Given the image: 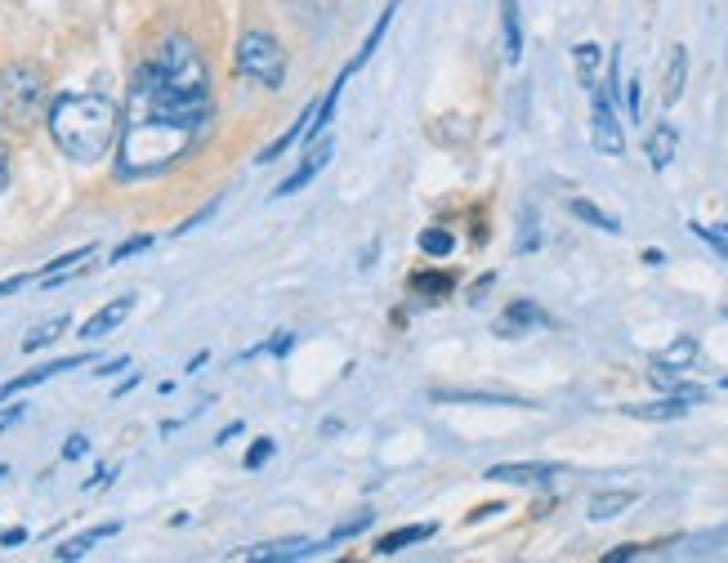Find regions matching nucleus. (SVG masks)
<instances>
[{
  "label": "nucleus",
  "instance_id": "obj_23",
  "mask_svg": "<svg viewBox=\"0 0 728 563\" xmlns=\"http://www.w3.org/2000/svg\"><path fill=\"white\" fill-rule=\"evenodd\" d=\"M407 286L420 295V300H447V295H452V286H456V278H452V273H411Z\"/></svg>",
  "mask_w": 728,
  "mask_h": 563
},
{
  "label": "nucleus",
  "instance_id": "obj_18",
  "mask_svg": "<svg viewBox=\"0 0 728 563\" xmlns=\"http://www.w3.org/2000/svg\"><path fill=\"white\" fill-rule=\"evenodd\" d=\"M85 362V353H72V358H59V362H45V367H36V371H27V376H18V380H9L0 394H23V389H32V385H41V380H50V376H59V371H72V367H81Z\"/></svg>",
  "mask_w": 728,
  "mask_h": 563
},
{
  "label": "nucleus",
  "instance_id": "obj_40",
  "mask_svg": "<svg viewBox=\"0 0 728 563\" xmlns=\"http://www.w3.org/2000/svg\"><path fill=\"white\" fill-rule=\"evenodd\" d=\"M0 479H5V465H0Z\"/></svg>",
  "mask_w": 728,
  "mask_h": 563
},
{
  "label": "nucleus",
  "instance_id": "obj_27",
  "mask_svg": "<svg viewBox=\"0 0 728 563\" xmlns=\"http://www.w3.org/2000/svg\"><path fill=\"white\" fill-rule=\"evenodd\" d=\"M693 358H697V340L693 336H679L670 349H662L653 362H662V367H675V371H684V367H693Z\"/></svg>",
  "mask_w": 728,
  "mask_h": 563
},
{
  "label": "nucleus",
  "instance_id": "obj_7",
  "mask_svg": "<svg viewBox=\"0 0 728 563\" xmlns=\"http://www.w3.org/2000/svg\"><path fill=\"white\" fill-rule=\"evenodd\" d=\"M697 398H702V389L684 385V389H675V394L657 398V403H626V407H621V416H630V421H653V425L679 421V416L688 412V403H697Z\"/></svg>",
  "mask_w": 728,
  "mask_h": 563
},
{
  "label": "nucleus",
  "instance_id": "obj_6",
  "mask_svg": "<svg viewBox=\"0 0 728 563\" xmlns=\"http://www.w3.org/2000/svg\"><path fill=\"white\" fill-rule=\"evenodd\" d=\"M590 139L603 157H621L626 152V130L617 121V108H612V94L608 90H590Z\"/></svg>",
  "mask_w": 728,
  "mask_h": 563
},
{
  "label": "nucleus",
  "instance_id": "obj_4",
  "mask_svg": "<svg viewBox=\"0 0 728 563\" xmlns=\"http://www.w3.org/2000/svg\"><path fill=\"white\" fill-rule=\"evenodd\" d=\"M50 112V85L36 63H9L0 72V126L32 130Z\"/></svg>",
  "mask_w": 728,
  "mask_h": 563
},
{
  "label": "nucleus",
  "instance_id": "obj_14",
  "mask_svg": "<svg viewBox=\"0 0 728 563\" xmlns=\"http://www.w3.org/2000/svg\"><path fill=\"white\" fill-rule=\"evenodd\" d=\"M675 157H679V130L670 121H657L648 130V161H653V170H666Z\"/></svg>",
  "mask_w": 728,
  "mask_h": 563
},
{
  "label": "nucleus",
  "instance_id": "obj_2",
  "mask_svg": "<svg viewBox=\"0 0 728 563\" xmlns=\"http://www.w3.org/2000/svg\"><path fill=\"white\" fill-rule=\"evenodd\" d=\"M117 139H121L117 175L143 179V175H157V170L175 166L179 157H188L201 135L197 130H184V126H170V121H161V117H148V112H130V121L121 117Z\"/></svg>",
  "mask_w": 728,
  "mask_h": 563
},
{
  "label": "nucleus",
  "instance_id": "obj_21",
  "mask_svg": "<svg viewBox=\"0 0 728 563\" xmlns=\"http://www.w3.org/2000/svg\"><path fill=\"white\" fill-rule=\"evenodd\" d=\"M572 63H577V81L586 85V90H595V85H599V68H603V45L581 41L577 50H572Z\"/></svg>",
  "mask_w": 728,
  "mask_h": 563
},
{
  "label": "nucleus",
  "instance_id": "obj_34",
  "mask_svg": "<svg viewBox=\"0 0 728 563\" xmlns=\"http://www.w3.org/2000/svg\"><path fill=\"white\" fill-rule=\"evenodd\" d=\"M367 523H371V514H358V519L340 523V528H335V541H344V537H358V532L367 528Z\"/></svg>",
  "mask_w": 728,
  "mask_h": 563
},
{
  "label": "nucleus",
  "instance_id": "obj_3",
  "mask_svg": "<svg viewBox=\"0 0 728 563\" xmlns=\"http://www.w3.org/2000/svg\"><path fill=\"white\" fill-rule=\"evenodd\" d=\"M148 81L166 94H179V99H210V72H206V59L188 36H166L161 50L143 63Z\"/></svg>",
  "mask_w": 728,
  "mask_h": 563
},
{
  "label": "nucleus",
  "instance_id": "obj_9",
  "mask_svg": "<svg viewBox=\"0 0 728 563\" xmlns=\"http://www.w3.org/2000/svg\"><path fill=\"white\" fill-rule=\"evenodd\" d=\"M331 157H335V143H331V139H322V143H318V148H313V152H304V166L295 170L291 179H282V184H277V193H273V197H295V193H300V188H309L313 179H318L322 170L331 166Z\"/></svg>",
  "mask_w": 728,
  "mask_h": 563
},
{
  "label": "nucleus",
  "instance_id": "obj_39",
  "mask_svg": "<svg viewBox=\"0 0 728 563\" xmlns=\"http://www.w3.org/2000/svg\"><path fill=\"white\" fill-rule=\"evenodd\" d=\"M492 282H496L492 273H487V278H478V282H474V291H469V295H474V304H478V295H483V291H487V286H492Z\"/></svg>",
  "mask_w": 728,
  "mask_h": 563
},
{
  "label": "nucleus",
  "instance_id": "obj_37",
  "mask_svg": "<svg viewBox=\"0 0 728 563\" xmlns=\"http://www.w3.org/2000/svg\"><path fill=\"white\" fill-rule=\"evenodd\" d=\"M23 541H27V532H23V528H9L5 537H0V546H23Z\"/></svg>",
  "mask_w": 728,
  "mask_h": 563
},
{
  "label": "nucleus",
  "instance_id": "obj_22",
  "mask_svg": "<svg viewBox=\"0 0 728 563\" xmlns=\"http://www.w3.org/2000/svg\"><path fill=\"white\" fill-rule=\"evenodd\" d=\"M568 211L577 215L581 224H590V228H603V233H621V219L608 215V211H603V206H595V202H586V197H572Z\"/></svg>",
  "mask_w": 728,
  "mask_h": 563
},
{
  "label": "nucleus",
  "instance_id": "obj_12",
  "mask_svg": "<svg viewBox=\"0 0 728 563\" xmlns=\"http://www.w3.org/2000/svg\"><path fill=\"white\" fill-rule=\"evenodd\" d=\"M130 309H134V295H117V300H108L90 322H81V340H99V336H108V331H117L121 322L130 318Z\"/></svg>",
  "mask_w": 728,
  "mask_h": 563
},
{
  "label": "nucleus",
  "instance_id": "obj_36",
  "mask_svg": "<svg viewBox=\"0 0 728 563\" xmlns=\"http://www.w3.org/2000/svg\"><path fill=\"white\" fill-rule=\"evenodd\" d=\"M9 179H14V166H9V148L0 143V193L9 188Z\"/></svg>",
  "mask_w": 728,
  "mask_h": 563
},
{
  "label": "nucleus",
  "instance_id": "obj_24",
  "mask_svg": "<svg viewBox=\"0 0 728 563\" xmlns=\"http://www.w3.org/2000/svg\"><path fill=\"white\" fill-rule=\"evenodd\" d=\"M429 135H434V143H469V135H474V121L469 117H438L434 126H429Z\"/></svg>",
  "mask_w": 728,
  "mask_h": 563
},
{
  "label": "nucleus",
  "instance_id": "obj_15",
  "mask_svg": "<svg viewBox=\"0 0 728 563\" xmlns=\"http://www.w3.org/2000/svg\"><path fill=\"white\" fill-rule=\"evenodd\" d=\"M501 36H505V63L523 59V18L519 0H501Z\"/></svg>",
  "mask_w": 728,
  "mask_h": 563
},
{
  "label": "nucleus",
  "instance_id": "obj_17",
  "mask_svg": "<svg viewBox=\"0 0 728 563\" xmlns=\"http://www.w3.org/2000/svg\"><path fill=\"white\" fill-rule=\"evenodd\" d=\"M318 550H322L318 541H268V546L242 550V559H309Z\"/></svg>",
  "mask_w": 728,
  "mask_h": 563
},
{
  "label": "nucleus",
  "instance_id": "obj_32",
  "mask_svg": "<svg viewBox=\"0 0 728 563\" xmlns=\"http://www.w3.org/2000/svg\"><path fill=\"white\" fill-rule=\"evenodd\" d=\"M653 546H617V550H608L603 555V563H621V559H639V555H648Z\"/></svg>",
  "mask_w": 728,
  "mask_h": 563
},
{
  "label": "nucleus",
  "instance_id": "obj_10",
  "mask_svg": "<svg viewBox=\"0 0 728 563\" xmlns=\"http://www.w3.org/2000/svg\"><path fill=\"white\" fill-rule=\"evenodd\" d=\"M532 327H545V313L536 309V300H514L510 309L496 318V336L501 340H514V336H528Z\"/></svg>",
  "mask_w": 728,
  "mask_h": 563
},
{
  "label": "nucleus",
  "instance_id": "obj_26",
  "mask_svg": "<svg viewBox=\"0 0 728 563\" xmlns=\"http://www.w3.org/2000/svg\"><path fill=\"white\" fill-rule=\"evenodd\" d=\"M67 327H72V318H67V313H59V318H50V322H45V327H36V331H32V336H27V340H23V353H36V349L54 345V340H59V336H63V331H67Z\"/></svg>",
  "mask_w": 728,
  "mask_h": 563
},
{
  "label": "nucleus",
  "instance_id": "obj_11",
  "mask_svg": "<svg viewBox=\"0 0 728 563\" xmlns=\"http://www.w3.org/2000/svg\"><path fill=\"white\" fill-rule=\"evenodd\" d=\"M684 85H688V45H670L662 68V108H675L684 99Z\"/></svg>",
  "mask_w": 728,
  "mask_h": 563
},
{
  "label": "nucleus",
  "instance_id": "obj_30",
  "mask_svg": "<svg viewBox=\"0 0 728 563\" xmlns=\"http://www.w3.org/2000/svg\"><path fill=\"white\" fill-rule=\"evenodd\" d=\"M268 456H273V438H255V447L246 452V470H260Z\"/></svg>",
  "mask_w": 728,
  "mask_h": 563
},
{
  "label": "nucleus",
  "instance_id": "obj_1",
  "mask_svg": "<svg viewBox=\"0 0 728 563\" xmlns=\"http://www.w3.org/2000/svg\"><path fill=\"white\" fill-rule=\"evenodd\" d=\"M45 126H50L63 157L99 161L108 157L121 135V108L108 94H59V99H50Z\"/></svg>",
  "mask_w": 728,
  "mask_h": 563
},
{
  "label": "nucleus",
  "instance_id": "obj_29",
  "mask_svg": "<svg viewBox=\"0 0 728 563\" xmlns=\"http://www.w3.org/2000/svg\"><path fill=\"white\" fill-rule=\"evenodd\" d=\"M693 233L702 237L706 246H715V251H720L724 260H728V228L724 224H693Z\"/></svg>",
  "mask_w": 728,
  "mask_h": 563
},
{
  "label": "nucleus",
  "instance_id": "obj_20",
  "mask_svg": "<svg viewBox=\"0 0 728 563\" xmlns=\"http://www.w3.org/2000/svg\"><path fill=\"white\" fill-rule=\"evenodd\" d=\"M398 5H402V0H389V5H385V14H380V23H376V27H371V36H367V41H362V50H358V54H353V63H349V68H344V76H353V72H358V68H362V63H367V59H371V54H376V50H380V41H385V32H389V23H394Z\"/></svg>",
  "mask_w": 728,
  "mask_h": 563
},
{
  "label": "nucleus",
  "instance_id": "obj_35",
  "mask_svg": "<svg viewBox=\"0 0 728 563\" xmlns=\"http://www.w3.org/2000/svg\"><path fill=\"white\" fill-rule=\"evenodd\" d=\"M626 112H630V121L644 117V112H639V81H635V76L626 81Z\"/></svg>",
  "mask_w": 728,
  "mask_h": 563
},
{
  "label": "nucleus",
  "instance_id": "obj_19",
  "mask_svg": "<svg viewBox=\"0 0 728 563\" xmlns=\"http://www.w3.org/2000/svg\"><path fill=\"white\" fill-rule=\"evenodd\" d=\"M635 501H639V492H630V488L599 492L595 501H590V519H595V523H608V519H617V514H626Z\"/></svg>",
  "mask_w": 728,
  "mask_h": 563
},
{
  "label": "nucleus",
  "instance_id": "obj_25",
  "mask_svg": "<svg viewBox=\"0 0 728 563\" xmlns=\"http://www.w3.org/2000/svg\"><path fill=\"white\" fill-rule=\"evenodd\" d=\"M103 537H117V523H103V528L85 532V537H76V541H63V546L54 550V559H85V555H90V546H94V541H103Z\"/></svg>",
  "mask_w": 728,
  "mask_h": 563
},
{
  "label": "nucleus",
  "instance_id": "obj_28",
  "mask_svg": "<svg viewBox=\"0 0 728 563\" xmlns=\"http://www.w3.org/2000/svg\"><path fill=\"white\" fill-rule=\"evenodd\" d=\"M420 251H425L429 260H443V255L456 251V237L447 233V228H425V233H420Z\"/></svg>",
  "mask_w": 728,
  "mask_h": 563
},
{
  "label": "nucleus",
  "instance_id": "obj_31",
  "mask_svg": "<svg viewBox=\"0 0 728 563\" xmlns=\"http://www.w3.org/2000/svg\"><path fill=\"white\" fill-rule=\"evenodd\" d=\"M152 246V237H130V242H121L117 251H112V264H121V260H130V255H139V251H148Z\"/></svg>",
  "mask_w": 728,
  "mask_h": 563
},
{
  "label": "nucleus",
  "instance_id": "obj_33",
  "mask_svg": "<svg viewBox=\"0 0 728 563\" xmlns=\"http://www.w3.org/2000/svg\"><path fill=\"white\" fill-rule=\"evenodd\" d=\"M85 452H90V438L72 434V438H67V447H63V461H76V456H85Z\"/></svg>",
  "mask_w": 728,
  "mask_h": 563
},
{
  "label": "nucleus",
  "instance_id": "obj_13",
  "mask_svg": "<svg viewBox=\"0 0 728 563\" xmlns=\"http://www.w3.org/2000/svg\"><path fill=\"white\" fill-rule=\"evenodd\" d=\"M438 403H483V407H532L519 394H501V389H434Z\"/></svg>",
  "mask_w": 728,
  "mask_h": 563
},
{
  "label": "nucleus",
  "instance_id": "obj_16",
  "mask_svg": "<svg viewBox=\"0 0 728 563\" xmlns=\"http://www.w3.org/2000/svg\"><path fill=\"white\" fill-rule=\"evenodd\" d=\"M434 532H438L434 523H407V528H394V532H385V537L376 541V555H398V550L416 546V541H429Z\"/></svg>",
  "mask_w": 728,
  "mask_h": 563
},
{
  "label": "nucleus",
  "instance_id": "obj_5",
  "mask_svg": "<svg viewBox=\"0 0 728 563\" xmlns=\"http://www.w3.org/2000/svg\"><path fill=\"white\" fill-rule=\"evenodd\" d=\"M233 72L246 76L260 90H282L286 85V50L273 32H246L233 50Z\"/></svg>",
  "mask_w": 728,
  "mask_h": 563
},
{
  "label": "nucleus",
  "instance_id": "obj_38",
  "mask_svg": "<svg viewBox=\"0 0 728 563\" xmlns=\"http://www.w3.org/2000/svg\"><path fill=\"white\" fill-rule=\"evenodd\" d=\"M18 416H23V407H9V412H0V429H9L18 421Z\"/></svg>",
  "mask_w": 728,
  "mask_h": 563
},
{
  "label": "nucleus",
  "instance_id": "obj_8",
  "mask_svg": "<svg viewBox=\"0 0 728 563\" xmlns=\"http://www.w3.org/2000/svg\"><path fill=\"white\" fill-rule=\"evenodd\" d=\"M559 465H545V461H514V465H492L483 474L487 483H514V488H545V483L559 479Z\"/></svg>",
  "mask_w": 728,
  "mask_h": 563
}]
</instances>
